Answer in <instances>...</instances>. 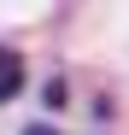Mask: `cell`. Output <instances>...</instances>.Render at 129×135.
<instances>
[{
    "label": "cell",
    "instance_id": "obj_1",
    "mask_svg": "<svg viewBox=\"0 0 129 135\" xmlns=\"http://www.w3.org/2000/svg\"><path fill=\"white\" fill-rule=\"evenodd\" d=\"M18 88H24V59L12 47H0V100H12Z\"/></svg>",
    "mask_w": 129,
    "mask_h": 135
},
{
    "label": "cell",
    "instance_id": "obj_2",
    "mask_svg": "<svg viewBox=\"0 0 129 135\" xmlns=\"http://www.w3.org/2000/svg\"><path fill=\"white\" fill-rule=\"evenodd\" d=\"M24 135H59V129H47V123H35V129H24Z\"/></svg>",
    "mask_w": 129,
    "mask_h": 135
}]
</instances>
